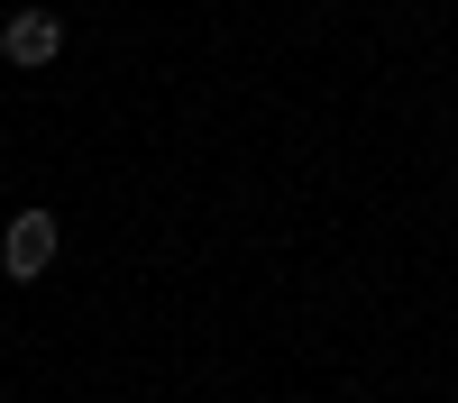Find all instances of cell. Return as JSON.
I'll return each instance as SVG.
<instances>
[{"mask_svg": "<svg viewBox=\"0 0 458 403\" xmlns=\"http://www.w3.org/2000/svg\"><path fill=\"white\" fill-rule=\"evenodd\" d=\"M0 266H10L19 284H37L55 266V211H19L10 220V239H0Z\"/></svg>", "mask_w": 458, "mask_h": 403, "instance_id": "6da1fadb", "label": "cell"}, {"mask_svg": "<svg viewBox=\"0 0 458 403\" xmlns=\"http://www.w3.org/2000/svg\"><path fill=\"white\" fill-rule=\"evenodd\" d=\"M0 55H10V64H55L64 55L55 10H10V19H0Z\"/></svg>", "mask_w": 458, "mask_h": 403, "instance_id": "7a4b0ae2", "label": "cell"}]
</instances>
